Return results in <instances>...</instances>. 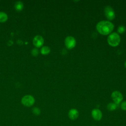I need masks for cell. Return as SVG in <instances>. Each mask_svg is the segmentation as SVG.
<instances>
[{
	"label": "cell",
	"mask_w": 126,
	"mask_h": 126,
	"mask_svg": "<svg viewBox=\"0 0 126 126\" xmlns=\"http://www.w3.org/2000/svg\"><path fill=\"white\" fill-rule=\"evenodd\" d=\"M114 26L113 23L108 21H101L99 22L96 29L97 32L102 35H108L114 30Z\"/></svg>",
	"instance_id": "6da1fadb"
},
{
	"label": "cell",
	"mask_w": 126,
	"mask_h": 126,
	"mask_svg": "<svg viewBox=\"0 0 126 126\" xmlns=\"http://www.w3.org/2000/svg\"><path fill=\"white\" fill-rule=\"evenodd\" d=\"M121 41L120 35L117 32L111 33L107 37V42L111 46L115 47L118 46Z\"/></svg>",
	"instance_id": "7a4b0ae2"
},
{
	"label": "cell",
	"mask_w": 126,
	"mask_h": 126,
	"mask_svg": "<svg viewBox=\"0 0 126 126\" xmlns=\"http://www.w3.org/2000/svg\"><path fill=\"white\" fill-rule=\"evenodd\" d=\"M22 104L26 107H31L35 103V98L30 94L24 95L21 99Z\"/></svg>",
	"instance_id": "3957f363"
},
{
	"label": "cell",
	"mask_w": 126,
	"mask_h": 126,
	"mask_svg": "<svg viewBox=\"0 0 126 126\" xmlns=\"http://www.w3.org/2000/svg\"><path fill=\"white\" fill-rule=\"evenodd\" d=\"M104 13L106 18L109 20H113L115 17L114 9L110 6H106L104 9Z\"/></svg>",
	"instance_id": "277c9868"
},
{
	"label": "cell",
	"mask_w": 126,
	"mask_h": 126,
	"mask_svg": "<svg viewBox=\"0 0 126 126\" xmlns=\"http://www.w3.org/2000/svg\"><path fill=\"white\" fill-rule=\"evenodd\" d=\"M64 44L67 49H71L76 46V41L73 36H68L64 40Z\"/></svg>",
	"instance_id": "5b68a950"
},
{
	"label": "cell",
	"mask_w": 126,
	"mask_h": 126,
	"mask_svg": "<svg viewBox=\"0 0 126 126\" xmlns=\"http://www.w3.org/2000/svg\"><path fill=\"white\" fill-rule=\"evenodd\" d=\"M111 97L114 103L116 104H119L123 99V96L121 93L118 91H114L111 94Z\"/></svg>",
	"instance_id": "8992f818"
},
{
	"label": "cell",
	"mask_w": 126,
	"mask_h": 126,
	"mask_svg": "<svg viewBox=\"0 0 126 126\" xmlns=\"http://www.w3.org/2000/svg\"><path fill=\"white\" fill-rule=\"evenodd\" d=\"M32 42L33 45L36 47H41L44 42V38L42 36L40 35H35L32 40Z\"/></svg>",
	"instance_id": "52a82bcc"
},
{
	"label": "cell",
	"mask_w": 126,
	"mask_h": 126,
	"mask_svg": "<svg viewBox=\"0 0 126 126\" xmlns=\"http://www.w3.org/2000/svg\"><path fill=\"white\" fill-rule=\"evenodd\" d=\"M91 115L93 118L96 121H99L101 120L102 118V112L98 109L95 108L91 112Z\"/></svg>",
	"instance_id": "ba28073f"
},
{
	"label": "cell",
	"mask_w": 126,
	"mask_h": 126,
	"mask_svg": "<svg viewBox=\"0 0 126 126\" xmlns=\"http://www.w3.org/2000/svg\"><path fill=\"white\" fill-rule=\"evenodd\" d=\"M68 116L70 120H75L79 116V112L76 109L72 108L68 111Z\"/></svg>",
	"instance_id": "9c48e42d"
},
{
	"label": "cell",
	"mask_w": 126,
	"mask_h": 126,
	"mask_svg": "<svg viewBox=\"0 0 126 126\" xmlns=\"http://www.w3.org/2000/svg\"><path fill=\"white\" fill-rule=\"evenodd\" d=\"M14 8L17 11H20L24 8V4L21 1H17L14 4Z\"/></svg>",
	"instance_id": "30bf717a"
},
{
	"label": "cell",
	"mask_w": 126,
	"mask_h": 126,
	"mask_svg": "<svg viewBox=\"0 0 126 126\" xmlns=\"http://www.w3.org/2000/svg\"><path fill=\"white\" fill-rule=\"evenodd\" d=\"M51 51V49L49 47L47 46H42L40 49V53L41 54L46 55L48 54Z\"/></svg>",
	"instance_id": "8fae6325"
},
{
	"label": "cell",
	"mask_w": 126,
	"mask_h": 126,
	"mask_svg": "<svg viewBox=\"0 0 126 126\" xmlns=\"http://www.w3.org/2000/svg\"><path fill=\"white\" fill-rule=\"evenodd\" d=\"M8 19V15L7 14L3 12L0 11V22L3 23L6 21Z\"/></svg>",
	"instance_id": "7c38bea8"
},
{
	"label": "cell",
	"mask_w": 126,
	"mask_h": 126,
	"mask_svg": "<svg viewBox=\"0 0 126 126\" xmlns=\"http://www.w3.org/2000/svg\"><path fill=\"white\" fill-rule=\"evenodd\" d=\"M117 108V104L114 102H110L107 105V108L109 111H112L115 110Z\"/></svg>",
	"instance_id": "4fadbf2b"
},
{
	"label": "cell",
	"mask_w": 126,
	"mask_h": 126,
	"mask_svg": "<svg viewBox=\"0 0 126 126\" xmlns=\"http://www.w3.org/2000/svg\"><path fill=\"white\" fill-rule=\"evenodd\" d=\"M32 112L34 115L38 116L40 114L41 111L39 108H38L37 107H34L32 108Z\"/></svg>",
	"instance_id": "5bb4252c"
},
{
	"label": "cell",
	"mask_w": 126,
	"mask_h": 126,
	"mask_svg": "<svg viewBox=\"0 0 126 126\" xmlns=\"http://www.w3.org/2000/svg\"><path fill=\"white\" fill-rule=\"evenodd\" d=\"M31 54L33 56L36 57L39 54V50L36 48H34L32 50Z\"/></svg>",
	"instance_id": "9a60e30c"
},
{
	"label": "cell",
	"mask_w": 126,
	"mask_h": 126,
	"mask_svg": "<svg viewBox=\"0 0 126 126\" xmlns=\"http://www.w3.org/2000/svg\"><path fill=\"white\" fill-rule=\"evenodd\" d=\"M117 31L120 33H123L126 31V28L124 26H120L118 28Z\"/></svg>",
	"instance_id": "2e32d148"
},
{
	"label": "cell",
	"mask_w": 126,
	"mask_h": 126,
	"mask_svg": "<svg viewBox=\"0 0 126 126\" xmlns=\"http://www.w3.org/2000/svg\"><path fill=\"white\" fill-rule=\"evenodd\" d=\"M121 108L122 110L126 111V101H123L121 104Z\"/></svg>",
	"instance_id": "e0dca14e"
},
{
	"label": "cell",
	"mask_w": 126,
	"mask_h": 126,
	"mask_svg": "<svg viewBox=\"0 0 126 126\" xmlns=\"http://www.w3.org/2000/svg\"><path fill=\"white\" fill-rule=\"evenodd\" d=\"M125 67H126V61L125 63Z\"/></svg>",
	"instance_id": "ac0fdd59"
}]
</instances>
